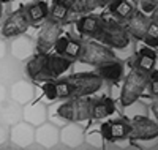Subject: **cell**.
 <instances>
[{
    "label": "cell",
    "mask_w": 158,
    "mask_h": 150,
    "mask_svg": "<svg viewBox=\"0 0 158 150\" xmlns=\"http://www.w3.org/2000/svg\"><path fill=\"white\" fill-rule=\"evenodd\" d=\"M108 5H109V13L120 21H127L135 13V5L130 0H112Z\"/></svg>",
    "instance_id": "obj_23"
},
{
    "label": "cell",
    "mask_w": 158,
    "mask_h": 150,
    "mask_svg": "<svg viewBox=\"0 0 158 150\" xmlns=\"http://www.w3.org/2000/svg\"><path fill=\"white\" fill-rule=\"evenodd\" d=\"M11 142L18 147H25L35 141V130L30 123H15L11 128Z\"/></svg>",
    "instance_id": "obj_14"
},
{
    "label": "cell",
    "mask_w": 158,
    "mask_h": 150,
    "mask_svg": "<svg viewBox=\"0 0 158 150\" xmlns=\"http://www.w3.org/2000/svg\"><path fill=\"white\" fill-rule=\"evenodd\" d=\"M5 97H6V90H5V85H3L2 82H0V103H3Z\"/></svg>",
    "instance_id": "obj_36"
},
{
    "label": "cell",
    "mask_w": 158,
    "mask_h": 150,
    "mask_svg": "<svg viewBox=\"0 0 158 150\" xmlns=\"http://www.w3.org/2000/svg\"><path fill=\"white\" fill-rule=\"evenodd\" d=\"M24 8H25V15H27L30 25L41 24L49 16V5L46 2H36V3H32V5L24 6Z\"/></svg>",
    "instance_id": "obj_16"
},
{
    "label": "cell",
    "mask_w": 158,
    "mask_h": 150,
    "mask_svg": "<svg viewBox=\"0 0 158 150\" xmlns=\"http://www.w3.org/2000/svg\"><path fill=\"white\" fill-rule=\"evenodd\" d=\"M29 41H30V40H27V38L16 40V41L13 43V54H15V56H18V54H25V57L30 56L33 46H30Z\"/></svg>",
    "instance_id": "obj_29"
},
{
    "label": "cell",
    "mask_w": 158,
    "mask_h": 150,
    "mask_svg": "<svg viewBox=\"0 0 158 150\" xmlns=\"http://www.w3.org/2000/svg\"><path fill=\"white\" fill-rule=\"evenodd\" d=\"M5 54H6V48H5V43L0 40V59L5 57Z\"/></svg>",
    "instance_id": "obj_37"
},
{
    "label": "cell",
    "mask_w": 158,
    "mask_h": 150,
    "mask_svg": "<svg viewBox=\"0 0 158 150\" xmlns=\"http://www.w3.org/2000/svg\"><path fill=\"white\" fill-rule=\"evenodd\" d=\"M60 35H62V24L51 18H46L41 30L38 33V38H36L35 52H49L54 48Z\"/></svg>",
    "instance_id": "obj_7"
},
{
    "label": "cell",
    "mask_w": 158,
    "mask_h": 150,
    "mask_svg": "<svg viewBox=\"0 0 158 150\" xmlns=\"http://www.w3.org/2000/svg\"><path fill=\"white\" fill-rule=\"evenodd\" d=\"M25 71H27L29 79H32L33 82H38V84L56 79L52 76L51 68H49V54L48 52H36L27 62V65H25Z\"/></svg>",
    "instance_id": "obj_6"
},
{
    "label": "cell",
    "mask_w": 158,
    "mask_h": 150,
    "mask_svg": "<svg viewBox=\"0 0 158 150\" xmlns=\"http://www.w3.org/2000/svg\"><path fill=\"white\" fill-rule=\"evenodd\" d=\"M150 107H152V112H153V115L156 117V122H158V97H153L152 98Z\"/></svg>",
    "instance_id": "obj_34"
},
{
    "label": "cell",
    "mask_w": 158,
    "mask_h": 150,
    "mask_svg": "<svg viewBox=\"0 0 158 150\" xmlns=\"http://www.w3.org/2000/svg\"><path fill=\"white\" fill-rule=\"evenodd\" d=\"M43 92L44 97L51 101L57 100V90H56V82L54 81H48V82H43Z\"/></svg>",
    "instance_id": "obj_30"
},
{
    "label": "cell",
    "mask_w": 158,
    "mask_h": 150,
    "mask_svg": "<svg viewBox=\"0 0 158 150\" xmlns=\"http://www.w3.org/2000/svg\"><path fill=\"white\" fill-rule=\"evenodd\" d=\"M29 27H30V22L27 19V15H25V8L21 6L16 11H13L6 18V21L3 22L2 35L5 38H15V36H19V35L25 33Z\"/></svg>",
    "instance_id": "obj_9"
},
{
    "label": "cell",
    "mask_w": 158,
    "mask_h": 150,
    "mask_svg": "<svg viewBox=\"0 0 158 150\" xmlns=\"http://www.w3.org/2000/svg\"><path fill=\"white\" fill-rule=\"evenodd\" d=\"M130 35L127 29L114 19H104L101 24V30L97 36L98 41L109 46L111 49H123L130 44Z\"/></svg>",
    "instance_id": "obj_3"
},
{
    "label": "cell",
    "mask_w": 158,
    "mask_h": 150,
    "mask_svg": "<svg viewBox=\"0 0 158 150\" xmlns=\"http://www.w3.org/2000/svg\"><path fill=\"white\" fill-rule=\"evenodd\" d=\"M21 74V68L15 59H6L2 57L0 59V79H11L13 82L19 79Z\"/></svg>",
    "instance_id": "obj_24"
},
{
    "label": "cell",
    "mask_w": 158,
    "mask_h": 150,
    "mask_svg": "<svg viewBox=\"0 0 158 150\" xmlns=\"http://www.w3.org/2000/svg\"><path fill=\"white\" fill-rule=\"evenodd\" d=\"M150 24V18L146 16V13H142L139 10H135V13L127 19V25L125 29L128 32L130 36H133L135 40H139L142 41L144 35L147 32V27Z\"/></svg>",
    "instance_id": "obj_10"
},
{
    "label": "cell",
    "mask_w": 158,
    "mask_h": 150,
    "mask_svg": "<svg viewBox=\"0 0 158 150\" xmlns=\"http://www.w3.org/2000/svg\"><path fill=\"white\" fill-rule=\"evenodd\" d=\"M101 24H103V18L101 16L87 13L85 16H81L76 21V29L82 36L97 38L100 30H101Z\"/></svg>",
    "instance_id": "obj_11"
},
{
    "label": "cell",
    "mask_w": 158,
    "mask_h": 150,
    "mask_svg": "<svg viewBox=\"0 0 158 150\" xmlns=\"http://www.w3.org/2000/svg\"><path fill=\"white\" fill-rule=\"evenodd\" d=\"M22 117L29 122L30 125H38L43 123V120L46 119V107L38 104V106H27L22 111Z\"/></svg>",
    "instance_id": "obj_26"
},
{
    "label": "cell",
    "mask_w": 158,
    "mask_h": 150,
    "mask_svg": "<svg viewBox=\"0 0 158 150\" xmlns=\"http://www.w3.org/2000/svg\"><path fill=\"white\" fill-rule=\"evenodd\" d=\"M149 77H150V73L139 70L138 66L131 68V71L127 74L123 81V87L120 92V101L125 107L135 104L139 100V97L149 85Z\"/></svg>",
    "instance_id": "obj_2"
},
{
    "label": "cell",
    "mask_w": 158,
    "mask_h": 150,
    "mask_svg": "<svg viewBox=\"0 0 158 150\" xmlns=\"http://www.w3.org/2000/svg\"><path fill=\"white\" fill-rule=\"evenodd\" d=\"M71 15L73 13H71V2L70 0H54V3L51 6V15L48 18L63 24V22L70 21Z\"/></svg>",
    "instance_id": "obj_20"
},
{
    "label": "cell",
    "mask_w": 158,
    "mask_h": 150,
    "mask_svg": "<svg viewBox=\"0 0 158 150\" xmlns=\"http://www.w3.org/2000/svg\"><path fill=\"white\" fill-rule=\"evenodd\" d=\"M57 114L67 122H84L92 117V100L89 97L68 98L57 107Z\"/></svg>",
    "instance_id": "obj_4"
},
{
    "label": "cell",
    "mask_w": 158,
    "mask_h": 150,
    "mask_svg": "<svg viewBox=\"0 0 158 150\" xmlns=\"http://www.w3.org/2000/svg\"><path fill=\"white\" fill-rule=\"evenodd\" d=\"M146 35L153 36V38H158V24H156V22L150 21V24H149V27H147V32H146Z\"/></svg>",
    "instance_id": "obj_33"
},
{
    "label": "cell",
    "mask_w": 158,
    "mask_h": 150,
    "mask_svg": "<svg viewBox=\"0 0 158 150\" xmlns=\"http://www.w3.org/2000/svg\"><path fill=\"white\" fill-rule=\"evenodd\" d=\"M2 15H3V5L0 2V19H2Z\"/></svg>",
    "instance_id": "obj_39"
},
{
    "label": "cell",
    "mask_w": 158,
    "mask_h": 150,
    "mask_svg": "<svg viewBox=\"0 0 158 150\" xmlns=\"http://www.w3.org/2000/svg\"><path fill=\"white\" fill-rule=\"evenodd\" d=\"M115 112V104L109 97H101L97 100H92V119L101 120L112 115Z\"/></svg>",
    "instance_id": "obj_15"
},
{
    "label": "cell",
    "mask_w": 158,
    "mask_h": 150,
    "mask_svg": "<svg viewBox=\"0 0 158 150\" xmlns=\"http://www.w3.org/2000/svg\"><path fill=\"white\" fill-rule=\"evenodd\" d=\"M60 141L65 144V145H70V147H76L79 142H82V138H84V133H82V128H79L76 125V122H70L68 127H65L60 134H59Z\"/></svg>",
    "instance_id": "obj_19"
},
{
    "label": "cell",
    "mask_w": 158,
    "mask_h": 150,
    "mask_svg": "<svg viewBox=\"0 0 158 150\" xmlns=\"http://www.w3.org/2000/svg\"><path fill=\"white\" fill-rule=\"evenodd\" d=\"M156 57H158V54L153 51V48L146 46V48H142V49L138 52V56H136V62H135V65H133V66H138L139 70L150 73L152 70H155Z\"/></svg>",
    "instance_id": "obj_17"
},
{
    "label": "cell",
    "mask_w": 158,
    "mask_h": 150,
    "mask_svg": "<svg viewBox=\"0 0 158 150\" xmlns=\"http://www.w3.org/2000/svg\"><path fill=\"white\" fill-rule=\"evenodd\" d=\"M156 5H158V0H139V6L142 13H152Z\"/></svg>",
    "instance_id": "obj_32"
},
{
    "label": "cell",
    "mask_w": 158,
    "mask_h": 150,
    "mask_svg": "<svg viewBox=\"0 0 158 150\" xmlns=\"http://www.w3.org/2000/svg\"><path fill=\"white\" fill-rule=\"evenodd\" d=\"M123 73H125V66L117 59L97 66V74H100L103 81H108L111 84L120 82V79L123 77Z\"/></svg>",
    "instance_id": "obj_12"
},
{
    "label": "cell",
    "mask_w": 158,
    "mask_h": 150,
    "mask_svg": "<svg viewBox=\"0 0 158 150\" xmlns=\"http://www.w3.org/2000/svg\"><path fill=\"white\" fill-rule=\"evenodd\" d=\"M56 82L57 98H79V97H90L98 92L103 85V79L97 73H77L68 76Z\"/></svg>",
    "instance_id": "obj_1"
},
{
    "label": "cell",
    "mask_w": 158,
    "mask_h": 150,
    "mask_svg": "<svg viewBox=\"0 0 158 150\" xmlns=\"http://www.w3.org/2000/svg\"><path fill=\"white\" fill-rule=\"evenodd\" d=\"M152 97H158V70H152L150 71V77H149V85Z\"/></svg>",
    "instance_id": "obj_31"
},
{
    "label": "cell",
    "mask_w": 158,
    "mask_h": 150,
    "mask_svg": "<svg viewBox=\"0 0 158 150\" xmlns=\"http://www.w3.org/2000/svg\"><path fill=\"white\" fill-rule=\"evenodd\" d=\"M71 62L73 60H70L67 57H62V56H59V54H56V56H51L49 54V68H51L52 76L57 79L65 71H68L70 66H71Z\"/></svg>",
    "instance_id": "obj_25"
},
{
    "label": "cell",
    "mask_w": 158,
    "mask_h": 150,
    "mask_svg": "<svg viewBox=\"0 0 158 150\" xmlns=\"http://www.w3.org/2000/svg\"><path fill=\"white\" fill-rule=\"evenodd\" d=\"M22 117V109L16 103H0V120L3 125H15Z\"/></svg>",
    "instance_id": "obj_21"
},
{
    "label": "cell",
    "mask_w": 158,
    "mask_h": 150,
    "mask_svg": "<svg viewBox=\"0 0 158 150\" xmlns=\"http://www.w3.org/2000/svg\"><path fill=\"white\" fill-rule=\"evenodd\" d=\"M130 141H150L158 136V123L149 117L136 115L130 120Z\"/></svg>",
    "instance_id": "obj_8"
},
{
    "label": "cell",
    "mask_w": 158,
    "mask_h": 150,
    "mask_svg": "<svg viewBox=\"0 0 158 150\" xmlns=\"http://www.w3.org/2000/svg\"><path fill=\"white\" fill-rule=\"evenodd\" d=\"M130 131H131L130 120L118 119V120L111 122V141H118V139L128 138Z\"/></svg>",
    "instance_id": "obj_27"
},
{
    "label": "cell",
    "mask_w": 158,
    "mask_h": 150,
    "mask_svg": "<svg viewBox=\"0 0 158 150\" xmlns=\"http://www.w3.org/2000/svg\"><path fill=\"white\" fill-rule=\"evenodd\" d=\"M33 97V87L24 79H18L11 85V98L16 103H27Z\"/></svg>",
    "instance_id": "obj_18"
},
{
    "label": "cell",
    "mask_w": 158,
    "mask_h": 150,
    "mask_svg": "<svg viewBox=\"0 0 158 150\" xmlns=\"http://www.w3.org/2000/svg\"><path fill=\"white\" fill-rule=\"evenodd\" d=\"M109 2H112V0H100V5H106Z\"/></svg>",
    "instance_id": "obj_38"
},
{
    "label": "cell",
    "mask_w": 158,
    "mask_h": 150,
    "mask_svg": "<svg viewBox=\"0 0 158 150\" xmlns=\"http://www.w3.org/2000/svg\"><path fill=\"white\" fill-rule=\"evenodd\" d=\"M150 15H152V16H150V21H153V22L158 24V5L153 8V11L150 13Z\"/></svg>",
    "instance_id": "obj_35"
},
{
    "label": "cell",
    "mask_w": 158,
    "mask_h": 150,
    "mask_svg": "<svg viewBox=\"0 0 158 150\" xmlns=\"http://www.w3.org/2000/svg\"><path fill=\"white\" fill-rule=\"evenodd\" d=\"M59 131L56 127L52 125H41L36 131H35V141L40 145H44V147H51L54 145L59 141Z\"/></svg>",
    "instance_id": "obj_22"
},
{
    "label": "cell",
    "mask_w": 158,
    "mask_h": 150,
    "mask_svg": "<svg viewBox=\"0 0 158 150\" xmlns=\"http://www.w3.org/2000/svg\"><path fill=\"white\" fill-rule=\"evenodd\" d=\"M54 49L62 57H67L70 60H77L79 54H81V41L79 40H73L70 36L60 35L54 44Z\"/></svg>",
    "instance_id": "obj_13"
},
{
    "label": "cell",
    "mask_w": 158,
    "mask_h": 150,
    "mask_svg": "<svg viewBox=\"0 0 158 150\" xmlns=\"http://www.w3.org/2000/svg\"><path fill=\"white\" fill-rule=\"evenodd\" d=\"M114 59L117 57L109 46L103 44V43H95V41H81V54L77 57L79 62L98 66L106 62H111Z\"/></svg>",
    "instance_id": "obj_5"
},
{
    "label": "cell",
    "mask_w": 158,
    "mask_h": 150,
    "mask_svg": "<svg viewBox=\"0 0 158 150\" xmlns=\"http://www.w3.org/2000/svg\"><path fill=\"white\" fill-rule=\"evenodd\" d=\"M71 2V13L76 15H87L92 13L95 8L101 6L100 0H70Z\"/></svg>",
    "instance_id": "obj_28"
}]
</instances>
